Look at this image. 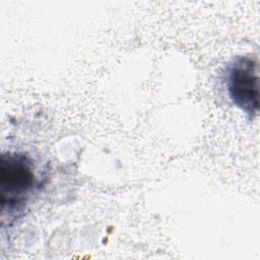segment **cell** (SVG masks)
I'll return each instance as SVG.
<instances>
[{
    "mask_svg": "<svg viewBox=\"0 0 260 260\" xmlns=\"http://www.w3.org/2000/svg\"><path fill=\"white\" fill-rule=\"evenodd\" d=\"M228 93L233 103L247 115H255L259 109L258 65L250 57H239L228 67Z\"/></svg>",
    "mask_w": 260,
    "mask_h": 260,
    "instance_id": "7a4b0ae2",
    "label": "cell"
},
{
    "mask_svg": "<svg viewBox=\"0 0 260 260\" xmlns=\"http://www.w3.org/2000/svg\"><path fill=\"white\" fill-rule=\"evenodd\" d=\"M36 184L30 160L19 153H6L1 156L0 187L1 211L8 217L19 211Z\"/></svg>",
    "mask_w": 260,
    "mask_h": 260,
    "instance_id": "6da1fadb",
    "label": "cell"
}]
</instances>
